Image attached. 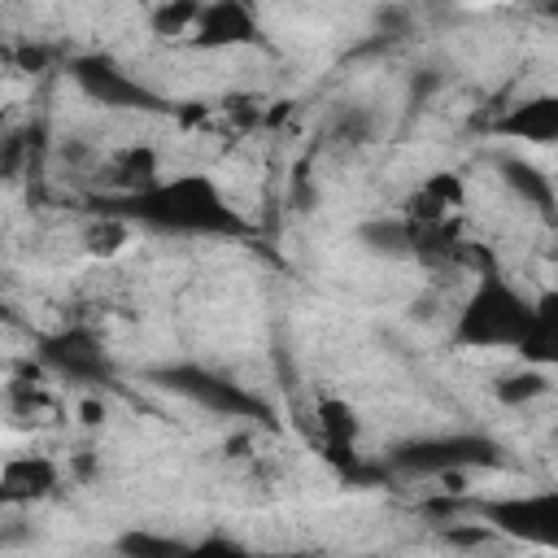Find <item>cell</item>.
Here are the masks:
<instances>
[{"label":"cell","instance_id":"1","mask_svg":"<svg viewBox=\"0 0 558 558\" xmlns=\"http://www.w3.org/2000/svg\"><path fill=\"white\" fill-rule=\"evenodd\" d=\"M105 209L118 222H144V227L183 231V235H240L244 231V218L222 201V192L205 174H183V179L153 183L135 196H113L105 201Z\"/></svg>","mask_w":558,"mask_h":558},{"label":"cell","instance_id":"2","mask_svg":"<svg viewBox=\"0 0 558 558\" xmlns=\"http://www.w3.org/2000/svg\"><path fill=\"white\" fill-rule=\"evenodd\" d=\"M532 323H536L532 301H523L506 279H484L462 305L453 336L458 344H475V349H519Z\"/></svg>","mask_w":558,"mask_h":558},{"label":"cell","instance_id":"3","mask_svg":"<svg viewBox=\"0 0 558 558\" xmlns=\"http://www.w3.org/2000/svg\"><path fill=\"white\" fill-rule=\"evenodd\" d=\"M497 462H501V445L488 436H475V432L405 440L392 453V466L405 475H453L466 466H497Z\"/></svg>","mask_w":558,"mask_h":558},{"label":"cell","instance_id":"4","mask_svg":"<svg viewBox=\"0 0 558 558\" xmlns=\"http://www.w3.org/2000/svg\"><path fill=\"white\" fill-rule=\"evenodd\" d=\"M153 379H157L161 388H170V392H179V397H187V401L214 410V414H227V418H270V405H266L257 392H248L244 384H231V379L218 375V371H205V366L183 362V366L157 371Z\"/></svg>","mask_w":558,"mask_h":558},{"label":"cell","instance_id":"5","mask_svg":"<svg viewBox=\"0 0 558 558\" xmlns=\"http://www.w3.org/2000/svg\"><path fill=\"white\" fill-rule=\"evenodd\" d=\"M39 362L48 371H57L70 384H109L113 379V362L100 349V340L83 327H65L57 336H44L39 344Z\"/></svg>","mask_w":558,"mask_h":558},{"label":"cell","instance_id":"6","mask_svg":"<svg viewBox=\"0 0 558 558\" xmlns=\"http://www.w3.org/2000/svg\"><path fill=\"white\" fill-rule=\"evenodd\" d=\"M484 519L493 532L532 541V545H554L558 536V497L554 493H527V497H497L484 506Z\"/></svg>","mask_w":558,"mask_h":558},{"label":"cell","instance_id":"7","mask_svg":"<svg viewBox=\"0 0 558 558\" xmlns=\"http://www.w3.org/2000/svg\"><path fill=\"white\" fill-rule=\"evenodd\" d=\"M74 83H78L92 100H100V105H109V109H148V113L166 109V100H161L157 92H148L140 78H131L126 70H118V65L105 61V57H78V61H74Z\"/></svg>","mask_w":558,"mask_h":558},{"label":"cell","instance_id":"8","mask_svg":"<svg viewBox=\"0 0 558 558\" xmlns=\"http://www.w3.org/2000/svg\"><path fill=\"white\" fill-rule=\"evenodd\" d=\"M57 488V466L48 458H13L0 471V497L4 501H35Z\"/></svg>","mask_w":558,"mask_h":558},{"label":"cell","instance_id":"9","mask_svg":"<svg viewBox=\"0 0 558 558\" xmlns=\"http://www.w3.org/2000/svg\"><path fill=\"white\" fill-rule=\"evenodd\" d=\"M253 35H257V26H253V13L244 4H209L196 17V44H209V48L240 44Z\"/></svg>","mask_w":558,"mask_h":558},{"label":"cell","instance_id":"10","mask_svg":"<svg viewBox=\"0 0 558 558\" xmlns=\"http://www.w3.org/2000/svg\"><path fill=\"white\" fill-rule=\"evenodd\" d=\"M497 131H506V135H514V140L549 144V140L558 135V100H554V96L523 100V105H514V109L497 122Z\"/></svg>","mask_w":558,"mask_h":558},{"label":"cell","instance_id":"11","mask_svg":"<svg viewBox=\"0 0 558 558\" xmlns=\"http://www.w3.org/2000/svg\"><path fill=\"white\" fill-rule=\"evenodd\" d=\"M501 174H506V183H510L523 201H532L541 214H554V187H549V174H541V170L527 166V161H501Z\"/></svg>","mask_w":558,"mask_h":558},{"label":"cell","instance_id":"12","mask_svg":"<svg viewBox=\"0 0 558 558\" xmlns=\"http://www.w3.org/2000/svg\"><path fill=\"white\" fill-rule=\"evenodd\" d=\"M118 554L122 558H183L187 554V541H174V536H157V532H122L118 536Z\"/></svg>","mask_w":558,"mask_h":558},{"label":"cell","instance_id":"13","mask_svg":"<svg viewBox=\"0 0 558 558\" xmlns=\"http://www.w3.org/2000/svg\"><path fill=\"white\" fill-rule=\"evenodd\" d=\"M357 240L384 257H405L410 253V222L401 218H388V222H366L357 227Z\"/></svg>","mask_w":558,"mask_h":558},{"label":"cell","instance_id":"14","mask_svg":"<svg viewBox=\"0 0 558 558\" xmlns=\"http://www.w3.org/2000/svg\"><path fill=\"white\" fill-rule=\"evenodd\" d=\"M331 135H336V140H344V144H366V140L375 135V113H371L366 105H349V109H340V113H336Z\"/></svg>","mask_w":558,"mask_h":558},{"label":"cell","instance_id":"15","mask_svg":"<svg viewBox=\"0 0 558 558\" xmlns=\"http://www.w3.org/2000/svg\"><path fill=\"white\" fill-rule=\"evenodd\" d=\"M549 384H545V375L541 371H523V375H510V379H501V388H497V397L506 401V405H519V401H532V397H541Z\"/></svg>","mask_w":558,"mask_h":558},{"label":"cell","instance_id":"16","mask_svg":"<svg viewBox=\"0 0 558 558\" xmlns=\"http://www.w3.org/2000/svg\"><path fill=\"white\" fill-rule=\"evenodd\" d=\"M318 414H323V427H327L331 445H336V449H344V445L353 440V410H349V405H340V401H323V405H318Z\"/></svg>","mask_w":558,"mask_h":558},{"label":"cell","instance_id":"17","mask_svg":"<svg viewBox=\"0 0 558 558\" xmlns=\"http://www.w3.org/2000/svg\"><path fill=\"white\" fill-rule=\"evenodd\" d=\"M26 148H31V131H4L0 135V179H13L22 170Z\"/></svg>","mask_w":558,"mask_h":558},{"label":"cell","instance_id":"18","mask_svg":"<svg viewBox=\"0 0 558 558\" xmlns=\"http://www.w3.org/2000/svg\"><path fill=\"white\" fill-rule=\"evenodd\" d=\"M196 17H201L196 4H166V9L153 13V26H157L161 35H183L187 26H196Z\"/></svg>","mask_w":558,"mask_h":558},{"label":"cell","instance_id":"19","mask_svg":"<svg viewBox=\"0 0 558 558\" xmlns=\"http://www.w3.org/2000/svg\"><path fill=\"white\" fill-rule=\"evenodd\" d=\"M183 558H248V549L235 545V541H227V536H209L201 545H187Z\"/></svg>","mask_w":558,"mask_h":558},{"label":"cell","instance_id":"20","mask_svg":"<svg viewBox=\"0 0 558 558\" xmlns=\"http://www.w3.org/2000/svg\"><path fill=\"white\" fill-rule=\"evenodd\" d=\"M445 541L449 545H462V549H475V545H488L493 541V527L488 523H453V527H445Z\"/></svg>","mask_w":558,"mask_h":558},{"label":"cell","instance_id":"21","mask_svg":"<svg viewBox=\"0 0 558 558\" xmlns=\"http://www.w3.org/2000/svg\"><path fill=\"white\" fill-rule=\"evenodd\" d=\"M122 235H126V227H122L118 218H109L105 227H92V231H87V244H92V253H113Z\"/></svg>","mask_w":558,"mask_h":558},{"label":"cell","instance_id":"22","mask_svg":"<svg viewBox=\"0 0 558 558\" xmlns=\"http://www.w3.org/2000/svg\"><path fill=\"white\" fill-rule=\"evenodd\" d=\"M0 135H4V109H0Z\"/></svg>","mask_w":558,"mask_h":558},{"label":"cell","instance_id":"23","mask_svg":"<svg viewBox=\"0 0 558 558\" xmlns=\"http://www.w3.org/2000/svg\"><path fill=\"white\" fill-rule=\"evenodd\" d=\"M4 314H9V310H4V301H0V318H4Z\"/></svg>","mask_w":558,"mask_h":558}]
</instances>
